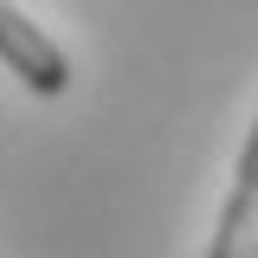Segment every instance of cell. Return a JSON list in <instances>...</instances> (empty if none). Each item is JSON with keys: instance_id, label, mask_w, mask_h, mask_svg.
<instances>
[{"instance_id": "7a4b0ae2", "label": "cell", "mask_w": 258, "mask_h": 258, "mask_svg": "<svg viewBox=\"0 0 258 258\" xmlns=\"http://www.w3.org/2000/svg\"><path fill=\"white\" fill-rule=\"evenodd\" d=\"M207 258H258V116H252L245 149H239L232 194H226V207H220V226H213Z\"/></svg>"}, {"instance_id": "6da1fadb", "label": "cell", "mask_w": 258, "mask_h": 258, "mask_svg": "<svg viewBox=\"0 0 258 258\" xmlns=\"http://www.w3.org/2000/svg\"><path fill=\"white\" fill-rule=\"evenodd\" d=\"M0 64H7L32 97H64L71 91V58L58 52V39L39 32L13 0H0Z\"/></svg>"}]
</instances>
